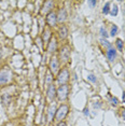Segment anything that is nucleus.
I'll use <instances>...</instances> for the list:
<instances>
[{"label": "nucleus", "mask_w": 125, "mask_h": 126, "mask_svg": "<svg viewBox=\"0 0 125 126\" xmlns=\"http://www.w3.org/2000/svg\"><path fill=\"white\" fill-rule=\"evenodd\" d=\"M107 57H108V59H109L110 61H113L115 59V57H117V52H115V50L114 49H109L107 51Z\"/></svg>", "instance_id": "nucleus-10"}, {"label": "nucleus", "mask_w": 125, "mask_h": 126, "mask_svg": "<svg viewBox=\"0 0 125 126\" xmlns=\"http://www.w3.org/2000/svg\"><path fill=\"white\" fill-rule=\"evenodd\" d=\"M67 113H68V107L66 105H62L56 111V120L58 122H62L67 115Z\"/></svg>", "instance_id": "nucleus-2"}, {"label": "nucleus", "mask_w": 125, "mask_h": 126, "mask_svg": "<svg viewBox=\"0 0 125 126\" xmlns=\"http://www.w3.org/2000/svg\"><path fill=\"white\" fill-rule=\"evenodd\" d=\"M122 118H123V120L125 121V109L124 108L122 109Z\"/></svg>", "instance_id": "nucleus-26"}, {"label": "nucleus", "mask_w": 125, "mask_h": 126, "mask_svg": "<svg viewBox=\"0 0 125 126\" xmlns=\"http://www.w3.org/2000/svg\"><path fill=\"white\" fill-rule=\"evenodd\" d=\"M52 80H53V78H52V75H51V73L50 72H48V77H47V80H45V84L47 85H49V84H52L51 82H52Z\"/></svg>", "instance_id": "nucleus-21"}, {"label": "nucleus", "mask_w": 125, "mask_h": 126, "mask_svg": "<svg viewBox=\"0 0 125 126\" xmlns=\"http://www.w3.org/2000/svg\"><path fill=\"white\" fill-rule=\"evenodd\" d=\"M111 104H112L113 105V106H117V105H118V102H119V101H118V99H117V98H115V97H111Z\"/></svg>", "instance_id": "nucleus-23"}, {"label": "nucleus", "mask_w": 125, "mask_h": 126, "mask_svg": "<svg viewBox=\"0 0 125 126\" xmlns=\"http://www.w3.org/2000/svg\"><path fill=\"white\" fill-rule=\"evenodd\" d=\"M103 13L104 14H108V13H110V2H107V3L104 6Z\"/></svg>", "instance_id": "nucleus-16"}, {"label": "nucleus", "mask_w": 125, "mask_h": 126, "mask_svg": "<svg viewBox=\"0 0 125 126\" xmlns=\"http://www.w3.org/2000/svg\"><path fill=\"white\" fill-rule=\"evenodd\" d=\"M100 35L103 36L104 38H106V39L108 38V36H109V35H108L107 30H106V29H105V27H101V28H100Z\"/></svg>", "instance_id": "nucleus-20"}, {"label": "nucleus", "mask_w": 125, "mask_h": 126, "mask_svg": "<svg viewBox=\"0 0 125 126\" xmlns=\"http://www.w3.org/2000/svg\"><path fill=\"white\" fill-rule=\"evenodd\" d=\"M100 42H101V44L104 45V46H106L108 50L111 49V44L109 43V41H107L106 39H100Z\"/></svg>", "instance_id": "nucleus-19"}, {"label": "nucleus", "mask_w": 125, "mask_h": 126, "mask_svg": "<svg viewBox=\"0 0 125 126\" xmlns=\"http://www.w3.org/2000/svg\"><path fill=\"white\" fill-rule=\"evenodd\" d=\"M57 126H66V123H65V122H59Z\"/></svg>", "instance_id": "nucleus-27"}, {"label": "nucleus", "mask_w": 125, "mask_h": 126, "mask_svg": "<svg viewBox=\"0 0 125 126\" xmlns=\"http://www.w3.org/2000/svg\"><path fill=\"white\" fill-rule=\"evenodd\" d=\"M87 79H89L91 82H93V83H95V82H96V80H97L96 77H95L94 74H89V75H87Z\"/></svg>", "instance_id": "nucleus-22"}, {"label": "nucleus", "mask_w": 125, "mask_h": 126, "mask_svg": "<svg viewBox=\"0 0 125 126\" xmlns=\"http://www.w3.org/2000/svg\"><path fill=\"white\" fill-rule=\"evenodd\" d=\"M56 39L55 38H53V39H51V42H50V44H49V47H48V51L50 52V53H53V52H55L56 51Z\"/></svg>", "instance_id": "nucleus-11"}, {"label": "nucleus", "mask_w": 125, "mask_h": 126, "mask_svg": "<svg viewBox=\"0 0 125 126\" xmlns=\"http://www.w3.org/2000/svg\"><path fill=\"white\" fill-rule=\"evenodd\" d=\"M50 31L49 30H45L44 31V41H48V37H49V35H50Z\"/></svg>", "instance_id": "nucleus-24"}, {"label": "nucleus", "mask_w": 125, "mask_h": 126, "mask_svg": "<svg viewBox=\"0 0 125 126\" xmlns=\"http://www.w3.org/2000/svg\"><path fill=\"white\" fill-rule=\"evenodd\" d=\"M66 18H67V13H66V10H64V9L59 10L58 15H57V22L62 23V22H65V20H66Z\"/></svg>", "instance_id": "nucleus-9"}, {"label": "nucleus", "mask_w": 125, "mask_h": 126, "mask_svg": "<svg viewBox=\"0 0 125 126\" xmlns=\"http://www.w3.org/2000/svg\"><path fill=\"white\" fill-rule=\"evenodd\" d=\"M50 68H51V71H52L54 74H56L59 70V63H58V59L57 57H53L51 59V63H50Z\"/></svg>", "instance_id": "nucleus-4"}, {"label": "nucleus", "mask_w": 125, "mask_h": 126, "mask_svg": "<svg viewBox=\"0 0 125 126\" xmlns=\"http://www.w3.org/2000/svg\"><path fill=\"white\" fill-rule=\"evenodd\" d=\"M47 22H48V24L50 25L51 27L56 26V24H57V15L55 14L54 12H50L48 14V16H47Z\"/></svg>", "instance_id": "nucleus-5"}, {"label": "nucleus", "mask_w": 125, "mask_h": 126, "mask_svg": "<svg viewBox=\"0 0 125 126\" xmlns=\"http://www.w3.org/2000/svg\"><path fill=\"white\" fill-rule=\"evenodd\" d=\"M115 44H117L118 50H119V51H123V41H122L121 39H117Z\"/></svg>", "instance_id": "nucleus-17"}, {"label": "nucleus", "mask_w": 125, "mask_h": 126, "mask_svg": "<svg viewBox=\"0 0 125 126\" xmlns=\"http://www.w3.org/2000/svg\"><path fill=\"white\" fill-rule=\"evenodd\" d=\"M89 113H90V112H89V110H87V109H85V110H84V114H85V115H89Z\"/></svg>", "instance_id": "nucleus-28"}, {"label": "nucleus", "mask_w": 125, "mask_h": 126, "mask_svg": "<svg viewBox=\"0 0 125 126\" xmlns=\"http://www.w3.org/2000/svg\"><path fill=\"white\" fill-rule=\"evenodd\" d=\"M68 86L65 84V85H61L58 87V90H57V97H58V99L62 101V100H66L67 98H68Z\"/></svg>", "instance_id": "nucleus-1"}, {"label": "nucleus", "mask_w": 125, "mask_h": 126, "mask_svg": "<svg viewBox=\"0 0 125 126\" xmlns=\"http://www.w3.org/2000/svg\"><path fill=\"white\" fill-rule=\"evenodd\" d=\"M61 55H62V59H64V60H67V59L69 58V51H68V47H64V49H62Z\"/></svg>", "instance_id": "nucleus-14"}, {"label": "nucleus", "mask_w": 125, "mask_h": 126, "mask_svg": "<svg viewBox=\"0 0 125 126\" xmlns=\"http://www.w3.org/2000/svg\"><path fill=\"white\" fill-rule=\"evenodd\" d=\"M67 36H68V29H67L66 26H62L61 29H59V37L62 39H65L67 38Z\"/></svg>", "instance_id": "nucleus-12"}, {"label": "nucleus", "mask_w": 125, "mask_h": 126, "mask_svg": "<svg viewBox=\"0 0 125 126\" xmlns=\"http://www.w3.org/2000/svg\"><path fill=\"white\" fill-rule=\"evenodd\" d=\"M55 96H56V90H55V85L52 83L48 88V98L50 100H53Z\"/></svg>", "instance_id": "nucleus-7"}, {"label": "nucleus", "mask_w": 125, "mask_h": 126, "mask_svg": "<svg viewBox=\"0 0 125 126\" xmlns=\"http://www.w3.org/2000/svg\"><path fill=\"white\" fill-rule=\"evenodd\" d=\"M69 80V72L67 69H62L61 72L58 73V77H57V82H58L61 85H65V84L68 82Z\"/></svg>", "instance_id": "nucleus-3"}, {"label": "nucleus", "mask_w": 125, "mask_h": 126, "mask_svg": "<svg viewBox=\"0 0 125 126\" xmlns=\"http://www.w3.org/2000/svg\"><path fill=\"white\" fill-rule=\"evenodd\" d=\"M111 11H110V14L111 16H117L118 15V12H119V8H118L117 4H114V6L112 7V8H110Z\"/></svg>", "instance_id": "nucleus-15"}, {"label": "nucleus", "mask_w": 125, "mask_h": 126, "mask_svg": "<svg viewBox=\"0 0 125 126\" xmlns=\"http://www.w3.org/2000/svg\"><path fill=\"white\" fill-rule=\"evenodd\" d=\"M118 30H119V28H118V26L117 25H113L112 27H111V31H110V36H112V37H114L115 35H117V33H118Z\"/></svg>", "instance_id": "nucleus-18"}, {"label": "nucleus", "mask_w": 125, "mask_h": 126, "mask_svg": "<svg viewBox=\"0 0 125 126\" xmlns=\"http://www.w3.org/2000/svg\"><path fill=\"white\" fill-rule=\"evenodd\" d=\"M89 4L92 7V8H94V7L97 4V1H89Z\"/></svg>", "instance_id": "nucleus-25"}, {"label": "nucleus", "mask_w": 125, "mask_h": 126, "mask_svg": "<svg viewBox=\"0 0 125 126\" xmlns=\"http://www.w3.org/2000/svg\"><path fill=\"white\" fill-rule=\"evenodd\" d=\"M10 80V72L8 70H3L0 72V84H4Z\"/></svg>", "instance_id": "nucleus-6"}, {"label": "nucleus", "mask_w": 125, "mask_h": 126, "mask_svg": "<svg viewBox=\"0 0 125 126\" xmlns=\"http://www.w3.org/2000/svg\"><path fill=\"white\" fill-rule=\"evenodd\" d=\"M123 102H125V92H123Z\"/></svg>", "instance_id": "nucleus-29"}, {"label": "nucleus", "mask_w": 125, "mask_h": 126, "mask_svg": "<svg viewBox=\"0 0 125 126\" xmlns=\"http://www.w3.org/2000/svg\"><path fill=\"white\" fill-rule=\"evenodd\" d=\"M52 7H53V2L52 1H47L44 4V7H43V9H42V13H48L49 11L52 9Z\"/></svg>", "instance_id": "nucleus-13"}, {"label": "nucleus", "mask_w": 125, "mask_h": 126, "mask_svg": "<svg viewBox=\"0 0 125 126\" xmlns=\"http://www.w3.org/2000/svg\"><path fill=\"white\" fill-rule=\"evenodd\" d=\"M56 111H57V109H56V105L55 104H52L50 106V108H49V121H53V119H54V115H56Z\"/></svg>", "instance_id": "nucleus-8"}]
</instances>
